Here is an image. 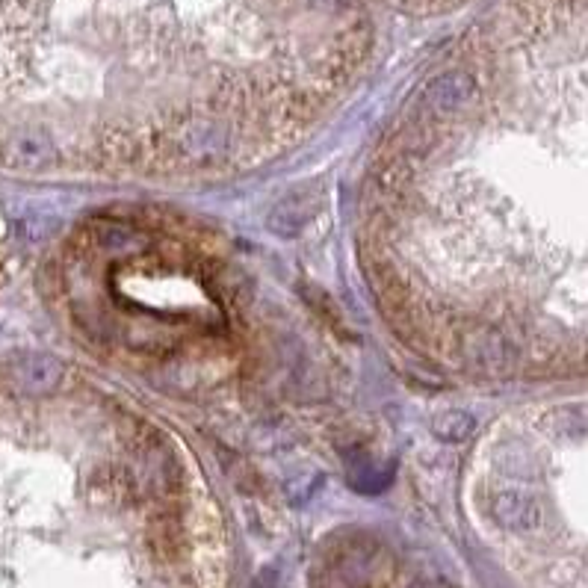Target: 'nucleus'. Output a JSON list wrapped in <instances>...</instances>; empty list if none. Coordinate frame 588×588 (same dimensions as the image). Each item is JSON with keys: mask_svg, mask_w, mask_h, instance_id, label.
<instances>
[{"mask_svg": "<svg viewBox=\"0 0 588 588\" xmlns=\"http://www.w3.org/2000/svg\"><path fill=\"white\" fill-rule=\"evenodd\" d=\"M494 521L509 529H535L541 526V506L523 491H500L491 503Z\"/></svg>", "mask_w": 588, "mask_h": 588, "instance_id": "nucleus-1", "label": "nucleus"}, {"mask_svg": "<svg viewBox=\"0 0 588 588\" xmlns=\"http://www.w3.org/2000/svg\"><path fill=\"white\" fill-rule=\"evenodd\" d=\"M473 432V420L461 411H447L435 420V435L444 441H464Z\"/></svg>", "mask_w": 588, "mask_h": 588, "instance_id": "nucleus-2", "label": "nucleus"}]
</instances>
